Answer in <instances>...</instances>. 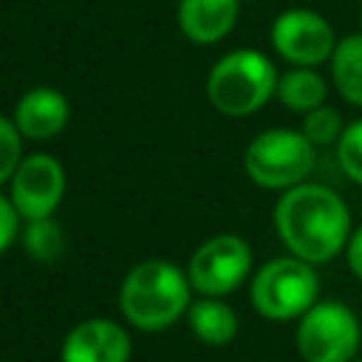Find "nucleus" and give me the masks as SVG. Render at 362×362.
<instances>
[{
  "instance_id": "obj_1",
  "label": "nucleus",
  "mask_w": 362,
  "mask_h": 362,
  "mask_svg": "<svg viewBox=\"0 0 362 362\" xmlns=\"http://www.w3.org/2000/svg\"><path fill=\"white\" fill-rule=\"evenodd\" d=\"M274 232L288 255L320 266L345 252L351 238V212L348 204L325 184L303 181L291 189H283L274 212Z\"/></svg>"
},
{
  "instance_id": "obj_2",
  "label": "nucleus",
  "mask_w": 362,
  "mask_h": 362,
  "mask_svg": "<svg viewBox=\"0 0 362 362\" xmlns=\"http://www.w3.org/2000/svg\"><path fill=\"white\" fill-rule=\"evenodd\" d=\"M192 286L187 272L170 260L150 257L136 263L119 288V308L139 331H164L187 314Z\"/></svg>"
},
{
  "instance_id": "obj_3",
  "label": "nucleus",
  "mask_w": 362,
  "mask_h": 362,
  "mask_svg": "<svg viewBox=\"0 0 362 362\" xmlns=\"http://www.w3.org/2000/svg\"><path fill=\"white\" fill-rule=\"evenodd\" d=\"M274 62L255 48L223 54L206 76V99L223 116H252L277 90Z\"/></svg>"
},
{
  "instance_id": "obj_4",
  "label": "nucleus",
  "mask_w": 362,
  "mask_h": 362,
  "mask_svg": "<svg viewBox=\"0 0 362 362\" xmlns=\"http://www.w3.org/2000/svg\"><path fill=\"white\" fill-rule=\"evenodd\" d=\"M249 300L252 308L266 320H300L320 300L317 269L294 255L272 257L252 274Z\"/></svg>"
},
{
  "instance_id": "obj_5",
  "label": "nucleus",
  "mask_w": 362,
  "mask_h": 362,
  "mask_svg": "<svg viewBox=\"0 0 362 362\" xmlns=\"http://www.w3.org/2000/svg\"><path fill=\"white\" fill-rule=\"evenodd\" d=\"M317 164V147L300 133L272 127L257 133L243 153L246 175L263 189H291L308 181Z\"/></svg>"
},
{
  "instance_id": "obj_6",
  "label": "nucleus",
  "mask_w": 362,
  "mask_h": 362,
  "mask_svg": "<svg viewBox=\"0 0 362 362\" xmlns=\"http://www.w3.org/2000/svg\"><path fill=\"white\" fill-rule=\"evenodd\" d=\"M294 345L303 362H354L362 345V328L345 303L317 300L297 320Z\"/></svg>"
},
{
  "instance_id": "obj_7",
  "label": "nucleus",
  "mask_w": 362,
  "mask_h": 362,
  "mask_svg": "<svg viewBox=\"0 0 362 362\" xmlns=\"http://www.w3.org/2000/svg\"><path fill=\"white\" fill-rule=\"evenodd\" d=\"M187 280L201 297H226L252 272V249L240 235L223 232L206 238L187 263Z\"/></svg>"
},
{
  "instance_id": "obj_8",
  "label": "nucleus",
  "mask_w": 362,
  "mask_h": 362,
  "mask_svg": "<svg viewBox=\"0 0 362 362\" xmlns=\"http://www.w3.org/2000/svg\"><path fill=\"white\" fill-rule=\"evenodd\" d=\"M272 45L291 65L317 68L331 59L337 37L331 23L311 8H286L272 23Z\"/></svg>"
},
{
  "instance_id": "obj_9",
  "label": "nucleus",
  "mask_w": 362,
  "mask_h": 362,
  "mask_svg": "<svg viewBox=\"0 0 362 362\" xmlns=\"http://www.w3.org/2000/svg\"><path fill=\"white\" fill-rule=\"evenodd\" d=\"M8 184H11L8 198L23 221L51 218L65 195V170L57 156L34 153V156H23Z\"/></svg>"
},
{
  "instance_id": "obj_10",
  "label": "nucleus",
  "mask_w": 362,
  "mask_h": 362,
  "mask_svg": "<svg viewBox=\"0 0 362 362\" xmlns=\"http://www.w3.org/2000/svg\"><path fill=\"white\" fill-rule=\"evenodd\" d=\"M62 362H130V334L107 317L76 322L62 339Z\"/></svg>"
},
{
  "instance_id": "obj_11",
  "label": "nucleus",
  "mask_w": 362,
  "mask_h": 362,
  "mask_svg": "<svg viewBox=\"0 0 362 362\" xmlns=\"http://www.w3.org/2000/svg\"><path fill=\"white\" fill-rule=\"evenodd\" d=\"M68 119H71V107L65 93L48 85L25 90L14 107L17 130L23 133V139H34V141L54 139L57 133L65 130Z\"/></svg>"
},
{
  "instance_id": "obj_12",
  "label": "nucleus",
  "mask_w": 362,
  "mask_h": 362,
  "mask_svg": "<svg viewBox=\"0 0 362 362\" xmlns=\"http://www.w3.org/2000/svg\"><path fill=\"white\" fill-rule=\"evenodd\" d=\"M240 0H178V28L198 45H215L235 28Z\"/></svg>"
},
{
  "instance_id": "obj_13",
  "label": "nucleus",
  "mask_w": 362,
  "mask_h": 362,
  "mask_svg": "<svg viewBox=\"0 0 362 362\" xmlns=\"http://www.w3.org/2000/svg\"><path fill=\"white\" fill-rule=\"evenodd\" d=\"M187 322L204 345H229L238 337V314L221 297H198L187 308Z\"/></svg>"
},
{
  "instance_id": "obj_14",
  "label": "nucleus",
  "mask_w": 362,
  "mask_h": 362,
  "mask_svg": "<svg viewBox=\"0 0 362 362\" xmlns=\"http://www.w3.org/2000/svg\"><path fill=\"white\" fill-rule=\"evenodd\" d=\"M328 62L339 96L348 105L362 107V31L337 40V48Z\"/></svg>"
},
{
  "instance_id": "obj_15",
  "label": "nucleus",
  "mask_w": 362,
  "mask_h": 362,
  "mask_svg": "<svg viewBox=\"0 0 362 362\" xmlns=\"http://www.w3.org/2000/svg\"><path fill=\"white\" fill-rule=\"evenodd\" d=\"M274 96L294 113H308L320 105H325L328 96V85L325 79L314 71V68H303L294 65L291 71H286L283 76H277V90Z\"/></svg>"
},
{
  "instance_id": "obj_16",
  "label": "nucleus",
  "mask_w": 362,
  "mask_h": 362,
  "mask_svg": "<svg viewBox=\"0 0 362 362\" xmlns=\"http://www.w3.org/2000/svg\"><path fill=\"white\" fill-rule=\"evenodd\" d=\"M20 240L25 246V252L40 260V263H51L62 255V229L59 223H54L51 218H37V221H23L20 229Z\"/></svg>"
},
{
  "instance_id": "obj_17",
  "label": "nucleus",
  "mask_w": 362,
  "mask_h": 362,
  "mask_svg": "<svg viewBox=\"0 0 362 362\" xmlns=\"http://www.w3.org/2000/svg\"><path fill=\"white\" fill-rule=\"evenodd\" d=\"M345 130V122L339 116L337 107H328V105H320L308 113H303V124H300V133L314 144V147H328V144H337L339 136Z\"/></svg>"
},
{
  "instance_id": "obj_18",
  "label": "nucleus",
  "mask_w": 362,
  "mask_h": 362,
  "mask_svg": "<svg viewBox=\"0 0 362 362\" xmlns=\"http://www.w3.org/2000/svg\"><path fill=\"white\" fill-rule=\"evenodd\" d=\"M337 161L339 170L362 187V119L345 124L339 141H337Z\"/></svg>"
},
{
  "instance_id": "obj_19",
  "label": "nucleus",
  "mask_w": 362,
  "mask_h": 362,
  "mask_svg": "<svg viewBox=\"0 0 362 362\" xmlns=\"http://www.w3.org/2000/svg\"><path fill=\"white\" fill-rule=\"evenodd\" d=\"M23 161V133L17 130L14 119L0 113V187L11 181Z\"/></svg>"
},
{
  "instance_id": "obj_20",
  "label": "nucleus",
  "mask_w": 362,
  "mask_h": 362,
  "mask_svg": "<svg viewBox=\"0 0 362 362\" xmlns=\"http://www.w3.org/2000/svg\"><path fill=\"white\" fill-rule=\"evenodd\" d=\"M20 223H23V218H20V212L14 209L11 198L0 192V255L17 240V235H20Z\"/></svg>"
},
{
  "instance_id": "obj_21",
  "label": "nucleus",
  "mask_w": 362,
  "mask_h": 362,
  "mask_svg": "<svg viewBox=\"0 0 362 362\" xmlns=\"http://www.w3.org/2000/svg\"><path fill=\"white\" fill-rule=\"evenodd\" d=\"M345 260H348V269L354 272L356 280H362V226H356L348 238V246H345Z\"/></svg>"
},
{
  "instance_id": "obj_22",
  "label": "nucleus",
  "mask_w": 362,
  "mask_h": 362,
  "mask_svg": "<svg viewBox=\"0 0 362 362\" xmlns=\"http://www.w3.org/2000/svg\"><path fill=\"white\" fill-rule=\"evenodd\" d=\"M359 31H362V11H359Z\"/></svg>"
},
{
  "instance_id": "obj_23",
  "label": "nucleus",
  "mask_w": 362,
  "mask_h": 362,
  "mask_svg": "<svg viewBox=\"0 0 362 362\" xmlns=\"http://www.w3.org/2000/svg\"><path fill=\"white\" fill-rule=\"evenodd\" d=\"M354 362H362V359H354Z\"/></svg>"
}]
</instances>
